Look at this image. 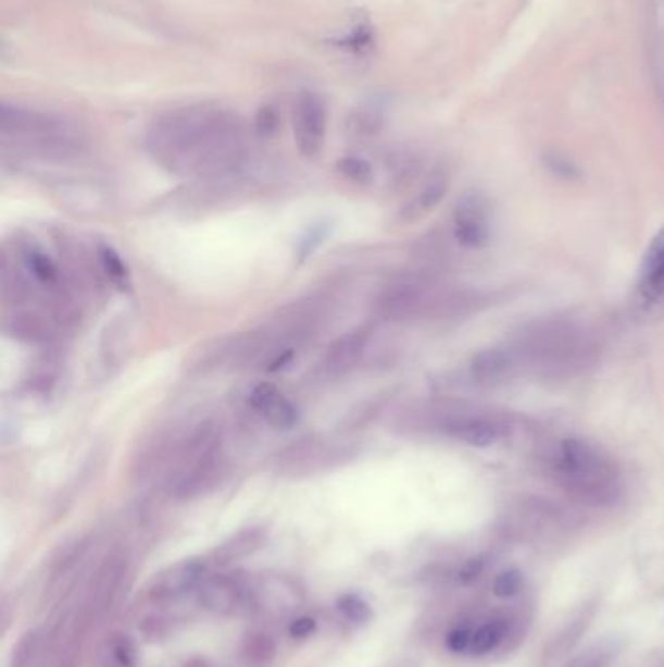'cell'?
I'll return each mask as SVG.
<instances>
[{
	"instance_id": "603a6c76",
	"label": "cell",
	"mask_w": 664,
	"mask_h": 667,
	"mask_svg": "<svg viewBox=\"0 0 664 667\" xmlns=\"http://www.w3.org/2000/svg\"><path fill=\"white\" fill-rule=\"evenodd\" d=\"M523 572L516 570V568H511V570L499 573L493 580V593L499 600H511V597H515L523 592Z\"/></svg>"
},
{
	"instance_id": "4fadbf2b",
	"label": "cell",
	"mask_w": 664,
	"mask_h": 667,
	"mask_svg": "<svg viewBox=\"0 0 664 667\" xmlns=\"http://www.w3.org/2000/svg\"><path fill=\"white\" fill-rule=\"evenodd\" d=\"M341 453L337 452L336 445L322 442L318 437H306L295 442L289 449H285L279 459V467L290 474L299 472H316L329 467V462L339 461Z\"/></svg>"
},
{
	"instance_id": "7a4b0ae2",
	"label": "cell",
	"mask_w": 664,
	"mask_h": 667,
	"mask_svg": "<svg viewBox=\"0 0 664 667\" xmlns=\"http://www.w3.org/2000/svg\"><path fill=\"white\" fill-rule=\"evenodd\" d=\"M548 461L553 480L582 504L609 506L622 492L616 462L602 447L587 440H563Z\"/></svg>"
},
{
	"instance_id": "44dd1931",
	"label": "cell",
	"mask_w": 664,
	"mask_h": 667,
	"mask_svg": "<svg viewBox=\"0 0 664 667\" xmlns=\"http://www.w3.org/2000/svg\"><path fill=\"white\" fill-rule=\"evenodd\" d=\"M98 260L100 268L105 273V277L122 292H127L131 287V273L127 263L123 262L122 256L113 250L112 246L102 245L98 248Z\"/></svg>"
},
{
	"instance_id": "ac0fdd59",
	"label": "cell",
	"mask_w": 664,
	"mask_h": 667,
	"mask_svg": "<svg viewBox=\"0 0 664 667\" xmlns=\"http://www.w3.org/2000/svg\"><path fill=\"white\" fill-rule=\"evenodd\" d=\"M10 336L26 342V344H48L53 338V332L48 320L34 312H18L7 322Z\"/></svg>"
},
{
	"instance_id": "5b68a950",
	"label": "cell",
	"mask_w": 664,
	"mask_h": 667,
	"mask_svg": "<svg viewBox=\"0 0 664 667\" xmlns=\"http://www.w3.org/2000/svg\"><path fill=\"white\" fill-rule=\"evenodd\" d=\"M205 612L223 617L260 612V580L243 572L209 573L196 590Z\"/></svg>"
},
{
	"instance_id": "e0dca14e",
	"label": "cell",
	"mask_w": 664,
	"mask_h": 667,
	"mask_svg": "<svg viewBox=\"0 0 664 667\" xmlns=\"http://www.w3.org/2000/svg\"><path fill=\"white\" fill-rule=\"evenodd\" d=\"M447 188H449L447 176L444 174H433L423 184L422 189L402 207L403 221H415L425 213H429L430 209L439 206L440 199L444 198Z\"/></svg>"
},
{
	"instance_id": "ba28073f",
	"label": "cell",
	"mask_w": 664,
	"mask_h": 667,
	"mask_svg": "<svg viewBox=\"0 0 664 667\" xmlns=\"http://www.w3.org/2000/svg\"><path fill=\"white\" fill-rule=\"evenodd\" d=\"M211 558H191L176 566H170L168 570L160 572L150 580L145 597L152 605H166L176 602L181 595L196 592L199 583L209 576Z\"/></svg>"
},
{
	"instance_id": "7c38bea8",
	"label": "cell",
	"mask_w": 664,
	"mask_h": 667,
	"mask_svg": "<svg viewBox=\"0 0 664 667\" xmlns=\"http://www.w3.org/2000/svg\"><path fill=\"white\" fill-rule=\"evenodd\" d=\"M248 405L262 420L277 428L290 430L299 422V410L290 403L283 391L272 383H260L252 388L248 396Z\"/></svg>"
},
{
	"instance_id": "5bb4252c",
	"label": "cell",
	"mask_w": 664,
	"mask_h": 667,
	"mask_svg": "<svg viewBox=\"0 0 664 667\" xmlns=\"http://www.w3.org/2000/svg\"><path fill=\"white\" fill-rule=\"evenodd\" d=\"M639 295L651 309H664V228L647 250L639 273Z\"/></svg>"
},
{
	"instance_id": "d4e9b609",
	"label": "cell",
	"mask_w": 664,
	"mask_h": 667,
	"mask_svg": "<svg viewBox=\"0 0 664 667\" xmlns=\"http://www.w3.org/2000/svg\"><path fill=\"white\" fill-rule=\"evenodd\" d=\"M474 625H456L447 634V649L456 656H469V642H472Z\"/></svg>"
},
{
	"instance_id": "8fae6325",
	"label": "cell",
	"mask_w": 664,
	"mask_h": 667,
	"mask_svg": "<svg viewBox=\"0 0 664 667\" xmlns=\"http://www.w3.org/2000/svg\"><path fill=\"white\" fill-rule=\"evenodd\" d=\"M368 339H371L368 326L351 330V332L343 334L341 338H337L329 346L328 351L324 354V358L320 359V375L324 379H337V376L347 375L363 358Z\"/></svg>"
},
{
	"instance_id": "3957f363",
	"label": "cell",
	"mask_w": 664,
	"mask_h": 667,
	"mask_svg": "<svg viewBox=\"0 0 664 667\" xmlns=\"http://www.w3.org/2000/svg\"><path fill=\"white\" fill-rule=\"evenodd\" d=\"M511 346L523 363V371L552 379L585 371L594 361L597 351L585 330L563 320L534 324Z\"/></svg>"
},
{
	"instance_id": "9c48e42d",
	"label": "cell",
	"mask_w": 664,
	"mask_h": 667,
	"mask_svg": "<svg viewBox=\"0 0 664 667\" xmlns=\"http://www.w3.org/2000/svg\"><path fill=\"white\" fill-rule=\"evenodd\" d=\"M452 233L460 246L477 250L491 238V209L481 194H466L452 213Z\"/></svg>"
},
{
	"instance_id": "277c9868",
	"label": "cell",
	"mask_w": 664,
	"mask_h": 667,
	"mask_svg": "<svg viewBox=\"0 0 664 667\" xmlns=\"http://www.w3.org/2000/svg\"><path fill=\"white\" fill-rule=\"evenodd\" d=\"M0 133L4 141L16 143L43 159H71L85 151V141L71 123L22 106L2 103Z\"/></svg>"
},
{
	"instance_id": "52a82bcc",
	"label": "cell",
	"mask_w": 664,
	"mask_h": 667,
	"mask_svg": "<svg viewBox=\"0 0 664 667\" xmlns=\"http://www.w3.org/2000/svg\"><path fill=\"white\" fill-rule=\"evenodd\" d=\"M328 112L318 92L302 90L292 106V133L304 159H316L326 143Z\"/></svg>"
},
{
	"instance_id": "cb8c5ba5",
	"label": "cell",
	"mask_w": 664,
	"mask_h": 667,
	"mask_svg": "<svg viewBox=\"0 0 664 667\" xmlns=\"http://www.w3.org/2000/svg\"><path fill=\"white\" fill-rule=\"evenodd\" d=\"M337 172L341 176H346L347 180L356 182V184H366L373 178V166L365 159H359V157H346V159L339 160Z\"/></svg>"
},
{
	"instance_id": "2e32d148",
	"label": "cell",
	"mask_w": 664,
	"mask_h": 667,
	"mask_svg": "<svg viewBox=\"0 0 664 667\" xmlns=\"http://www.w3.org/2000/svg\"><path fill=\"white\" fill-rule=\"evenodd\" d=\"M49 630L32 629L18 640L10 667H48Z\"/></svg>"
},
{
	"instance_id": "484cf974",
	"label": "cell",
	"mask_w": 664,
	"mask_h": 667,
	"mask_svg": "<svg viewBox=\"0 0 664 667\" xmlns=\"http://www.w3.org/2000/svg\"><path fill=\"white\" fill-rule=\"evenodd\" d=\"M486 572V558L484 556H476V558H469L464 565L460 566L459 582L464 585L477 582L481 578V573Z\"/></svg>"
},
{
	"instance_id": "ffe728a7",
	"label": "cell",
	"mask_w": 664,
	"mask_h": 667,
	"mask_svg": "<svg viewBox=\"0 0 664 667\" xmlns=\"http://www.w3.org/2000/svg\"><path fill=\"white\" fill-rule=\"evenodd\" d=\"M594 612H597L594 605L582 607V609L573 617L569 625L562 630V634L555 639L552 649L548 650V658L557 659L565 656V654H569L571 650L577 646L580 637L589 629L590 620L594 617Z\"/></svg>"
},
{
	"instance_id": "83f0119b",
	"label": "cell",
	"mask_w": 664,
	"mask_h": 667,
	"mask_svg": "<svg viewBox=\"0 0 664 667\" xmlns=\"http://www.w3.org/2000/svg\"><path fill=\"white\" fill-rule=\"evenodd\" d=\"M341 612L346 613L351 620H363L368 615L365 603L356 600V597H346L341 602Z\"/></svg>"
},
{
	"instance_id": "30bf717a",
	"label": "cell",
	"mask_w": 664,
	"mask_h": 667,
	"mask_svg": "<svg viewBox=\"0 0 664 667\" xmlns=\"http://www.w3.org/2000/svg\"><path fill=\"white\" fill-rule=\"evenodd\" d=\"M469 373L474 383L486 388H496L511 383L515 376L523 373V363L516 356L513 346L505 348H491L479 351L476 358L472 359Z\"/></svg>"
},
{
	"instance_id": "6da1fadb",
	"label": "cell",
	"mask_w": 664,
	"mask_h": 667,
	"mask_svg": "<svg viewBox=\"0 0 664 667\" xmlns=\"http://www.w3.org/2000/svg\"><path fill=\"white\" fill-rule=\"evenodd\" d=\"M147 151L178 176H238L248 159V135L238 113L218 103H191L160 113L147 132Z\"/></svg>"
},
{
	"instance_id": "f1b7e54d",
	"label": "cell",
	"mask_w": 664,
	"mask_h": 667,
	"mask_svg": "<svg viewBox=\"0 0 664 667\" xmlns=\"http://www.w3.org/2000/svg\"><path fill=\"white\" fill-rule=\"evenodd\" d=\"M548 166H550L555 174H560V176H573V174H575V169H573V164H571L569 160L562 159V157H557V155H552V157L548 159Z\"/></svg>"
},
{
	"instance_id": "7402d4cb",
	"label": "cell",
	"mask_w": 664,
	"mask_h": 667,
	"mask_svg": "<svg viewBox=\"0 0 664 667\" xmlns=\"http://www.w3.org/2000/svg\"><path fill=\"white\" fill-rule=\"evenodd\" d=\"M26 268L28 272L34 275L36 282L46 285V287H57L59 285V270H57L55 262L49 258V256L39 252V250H29L26 255Z\"/></svg>"
},
{
	"instance_id": "f546056e",
	"label": "cell",
	"mask_w": 664,
	"mask_h": 667,
	"mask_svg": "<svg viewBox=\"0 0 664 667\" xmlns=\"http://www.w3.org/2000/svg\"><path fill=\"white\" fill-rule=\"evenodd\" d=\"M314 630V620L310 619H300L295 620V625L290 627V634L297 639H304V637H309L310 632Z\"/></svg>"
},
{
	"instance_id": "d6986e66",
	"label": "cell",
	"mask_w": 664,
	"mask_h": 667,
	"mask_svg": "<svg viewBox=\"0 0 664 667\" xmlns=\"http://www.w3.org/2000/svg\"><path fill=\"white\" fill-rule=\"evenodd\" d=\"M95 667H137V650L131 639L112 634L98 650Z\"/></svg>"
},
{
	"instance_id": "4316f807",
	"label": "cell",
	"mask_w": 664,
	"mask_h": 667,
	"mask_svg": "<svg viewBox=\"0 0 664 667\" xmlns=\"http://www.w3.org/2000/svg\"><path fill=\"white\" fill-rule=\"evenodd\" d=\"M279 127V115L273 110L272 106H263L258 118H255V132L262 137H270Z\"/></svg>"
},
{
	"instance_id": "9a60e30c",
	"label": "cell",
	"mask_w": 664,
	"mask_h": 667,
	"mask_svg": "<svg viewBox=\"0 0 664 667\" xmlns=\"http://www.w3.org/2000/svg\"><path fill=\"white\" fill-rule=\"evenodd\" d=\"M509 627L511 622L505 617H489V619L481 620L479 625H474L469 656L481 658L501 649L509 637Z\"/></svg>"
},
{
	"instance_id": "8992f818",
	"label": "cell",
	"mask_w": 664,
	"mask_h": 667,
	"mask_svg": "<svg viewBox=\"0 0 664 667\" xmlns=\"http://www.w3.org/2000/svg\"><path fill=\"white\" fill-rule=\"evenodd\" d=\"M439 430L450 440L472 447H491L503 442L511 433V422L505 416L493 412H456L444 416Z\"/></svg>"
}]
</instances>
